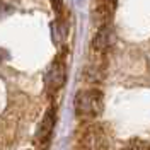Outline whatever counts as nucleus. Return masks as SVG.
<instances>
[{
    "mask_svg": "<svg viewBox=\"0 0 150 150\" xmlns=\"http://www.w3.org/2000/svg\"><path fill=\"white\" fill-rule=\"evenodd\" d=\"M75 112L80 118H97L104 111V96L99 89H82L75 96Z\"/></svg>",
    "mask_w": 150,
    "mask_h": 150,
    "instance_id": "1",
    "label": "nucleus"
},
{
    "mask_svg": "<svg viewBox=\"0 0 150 150\" xmlns=\"http://www.w3.org/2000/svg\"><path fill=\"white\" fill-rule=\"evenodd\" d=\"M109 149V138L103 126L99 125H89L82 130L80 138L77 140V150H108Z\"/></svg>",
    "mask_w": 150,
    "mask_h": 150,
    "instance_id": "2",
    "label": "nucleus"
},
{
    "mask_svg": "<svg viewBox=\"0 0 150 150\" xmlns=\"http://www.w3.org/2000/svg\"><path fill=\"white\" fill-rule=\"evenodd\" d=\"M65 79H67V70H65V63L62 60H55L50 68L45 74V85H46L48 92H56L65 85Z\"/></svg>",
    "mask_w": 150,
    "mask_h": 150,
    "instance_id": "3",
    "label": "nucleus"
},
{
    "mask_svg": "<svg viewBox=\"0 0 150 150\" xmlns=\"http://www.w3.org/2000/svg\"><path fill=\"white\" fill-rule=\"evenodd\" d=\"M116 9V0H92V22L99 28L109 24L112 12Z\"/></svg>",
    "mask_w": 150,
    "mask_h": 150,
    "instance_id": "4",
    "label": "nucleus"
},
{
    "mask_svg": "<svg viewBox=\"0 0 150 150\" xmlns=\"http://www.w3.org/2000/svg\"><path fill=\"white\" fill-rule=\"evenodd\" d=\"M114 39H116V34H114V29L111 28V24H104V26H99L96 34L92 38V51H99V53H106L109 48L114 45Z\"/></svg>",
    "mask_w": 150,
    "mask_h": 150,
    "instance_id": "5",
    "label": "nucleus"
},
{
    "mask_svg": "<svg viewBox=\"0 0 150 150\" xmlns=\"http://www.w3.org/2000/svg\"><path fill=\"white\" fill-rule=\"evenodd\" d=\"M104 72H106V53L92 51L91 63L85 68V77H87V80L97 82V80L104 79Z\"/></svg>",
    "mask_w": 150,
    "mask_h": 150,
    "instance_id": "6",
    "label": "nucleus"
},
{
    "mask_svg": "<svg viewBox=\"0 0 150 150\" xmlns=\"http://www.w3.org/2000/svg\"><path fill=\"white\" fill-rule=\"evenodd\" d=\"M53 128H55V109H48L41 121L36 128V143L43 145V143H48L51 133H53Z\"/></svg>",
    "mask_w": 150,
    "mask_h": 150,
    "instance_id": "7",
    "label": "nucleus"
},
{
    "mask_svg": "<svg viewBox=\"0 0 150 150\" xmlns=\"http://www.w3.org/2000/svg\"><path fill=\"white\" fill-rule=\"evenodd\" d=\"M120 150H150V145L143 140H131L128 145L121 147Z\"/></svg>",
    "mask_w": 150,
    "mask_h": 150,
    "instance_id": "8",
    "label": "nucleus"
},
{
    "mask_svg": "<svg viewBox=\"0 0 150 150\" xmlns=\"http://www.w3.org/2000/svg\"><path fill=\"white\" fill-rule=\"evenodd\" d=\"M51 5H53V9L56 12H62V5H63V2L62 0H51Z\"/></svg>",
    "mask_w": 150,
    "mask_h": 150,
    "instance_id": "9",
    "label": "nucleus"
}]
</instances>
